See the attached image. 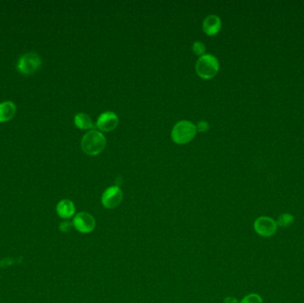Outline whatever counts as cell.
Segmentation results:
<instances>
[{"label":"cell","instance_id":"1","mask_svg":"<svg viewBox=\"0 0 304 303\" xmlns=\"http://www.w3.org/2000/svg\"><path fill=\"white\" fill-rule=\"evenodd\" d=\"M105 136L96 130L90 131L82 139V150L89 156L99 155L105 149Z\"/></svg>","mask_w":304,"mask_h":303},{"label":"cell","instance_id":"2","mask_svg":"<svg viewBox=\"0 0 304 303\" xmlns=\"http://www.w3.org/2000/svg\"><path fill=\"white\" fill-rule=\"evenodd\" d=\"M197 134L196 125L190 121L183 120L180 121L174 126L171 133L172 140L180 145L186 144L194 139Z\"/></svg>","mask_w":304,"mask_h":303},{"label":"cell","instance_id":"3","mask_svg":"<svg viewBox=\"0 0 304 303\" xmlns=\"http://www.w3.org/2000/svg\"><path fill=\"white\" fill-rule=\"evenodd\" d=\"M196 71L201 78L211 79L219 71V61L213 54H204L197 61Z\"/></svg>","mask_w":304,"mask_h":303},{"label":"cell","instance_id":"4","mask_svg":"<svg viewBox=\"0 0 304 303\" xmlns=\"http://www.w3.org/2000/svg\"><path fill=\"white\" fill-rule=\"evenodd\" d=\"M41 63L40 57L37 53H25L17 62V69L21 74L28 76L36 72L40 68Z\"/></svg>","mask_w":304,"mask_h":303},{"label":"cell","instance_id":"5","mask_svg":"<svg viewBox=\"0 0 304 303\" xmlns=\"http://www.w3.org/2000/svg\"><path fill=\"white\" fill-rule=\"evenodd\" d=\"M278 228L276 221L269 216H260L254 223V230L256 234L266 239L276 234Z\"/></svg>","mask_w":304,"mask_h":303},{"label":"cell","instance_id":"6","mask_svg":"<svg viewBox=\"0 0 304 303\" xmlns=\"http://www.w3.org/2000/svg\"><path fill=\"white\" fill-rule=\"evenodd\" d=\"M72 224L78 232L87 234L93 232L95 229L96 221L92 214L86 212H80L75 215Z\"/></svg>","mask_w":304,"mask_h":303},{"label":"cell","instance_id":"7","mask_svg":"<svg viewBox=\"0 0 304 303\" xmlns=\"http://www.w3.org/2000/svg\"><path fill=\"white\" fill-rule=\"evenodd\" d=\"M123 200V191L118 186L108 188L101 195V204L107 209H114Z\"/></svg>","mask_w":304,"mask_h":303},{"label":"cell","instance_id":"8","mask_svg":"<svg viewBox=\"0 0 304 303\" xmlns=\"http://www.w3.org/2000/svg\"><path fill=\"white\" fill-rule=\"evenodd\" d=\"M118 125V116L111 111L103 112L98 117L97 127L102 132L113 131Z\"/></svg>","mask_w":304,"mask_h":303},{"label":"cell","instance_id":"9","mask_svg":"<svg viewBox=\"0 0 304 303\" xmlns=\"http://www.w3.org/2000/svg\"><path fill=\"white\" fill-rule=\"evenodd\" d=\"M222 28V21L216 15H208L203 21V30L208 36H215Z\"/></svg>","mask_w":304,"mask_h":303},{"label":"cell","instance_id":"10","mask_svg":"<svg viewBox=\"0 0 304 303\" xmlns=\"http://www.w3.org/2000/svg\"><path fill=\"white\" fill-rule=\"evenodd\" d=\"M75 205L71 200L63 199L57 204V214L62 219H69L75 214Z\"/></svg>","mask_w":304,"mask_h":303},{"label":"cell","instance_id":"11","mask_svg":"<svg viewBox=\"0 0 304 303\" xmlns=\"http://www.w3.org/2000/svg\"><path fill=\"white\" fill-rule=\"evenodd\" d=\"M16 113V107L12 101H3L0 103V123L8 122Z\"/></svg>","mask_w":304,"mask_h":303},{"label":"cell","instance_id":"12","mask_svg":"<svg viewBox=\"0 0 304 303\" xmlns=\"http://www.w3.org/2000/svg\"><path fill=\"white\" fill-rule=\"evenodd\" d=\"M74 123L79 129L88 130L93 128V121L87 114L77 113L74 118Z\"/></svg>","mask_w":304,"mask_h":303},{"label":"cell","instance_id":"13","mask_svg":"<svg viewBox=\"0 0 304 303\" xmlns=\"http://www.w3.org/2000/svg\"><path fill=\"white\" fill-rule=\"evenodd\" d=\"M276 222L278 227L288 228V227L292 226L295 223V216L292 214L285 213V214H280Z\"/></svg>","mask_w":304,"mask_h":303},{"label":"cell","instance_id":"14","mask_svg":"<svg viewBox=\"0 0 304 303\" xmlns=\"http://www.w3.org/2000/svg\"><path fill=\"white\" fill-rule=\"evenodd\" d=\"M240 303H264V300L258 294H249L242 298Z\"/></svg>","mask_w":304,"mask_h":303},{"label":"cell","instance_id":"15","mask_svg":"<svg viewBox=\"0 0 304 303\" xmlns=\"http://www.w3.org/2000/svg\"><path fill=\"white\" fill-rule=\"evenodd\" d=\"M192 50L194 52L195 54L199 55V56H203L204 53L206 52V45H204L201 42H195L192 45Z\"/></svg>","mask_w":304,"mask_h":303},{"label":"cell","instance_id":"16","mask_svg":"<svg viewBox=\"0 0 304 303\" xmlns=\"http://www.w3.org/2000/svg\"><path fill=\"white\" fill-rule=\"evenodd\" d=\"M196 128H197V131H199V132H205L209 128V125H208L207 122L200 121L196 126Z\"/></svg>","mask_w":304,"mask_h":303},{"label":"cell","instance_id":"17","mask_svg":"<svg viewBox=\"0 0 304 303\" xmlns=\"http://www.w3.org/2000/svg\"><path fill=\"white\" fill-rule=\"evenodd\" d=\"M70 228H71V223H69V222H63L60 225V230L62 232H68L70 230Z\"/></svg>","mask_w":304,"mask_h":303},{"label":"cell","instance_id":"18","mask_svg":"<svg viewBox=\"0 0 304 303\" xmlns=\"http://www.w3.org/2000/svg\"><path fill=\"white\" fill-rule=\"evenodd\" d=\"M223 303H240V302L233 296H228L225 299L223 300Z\"/></svg>","mask_w":304,"mask_h":303}]
</instances>
